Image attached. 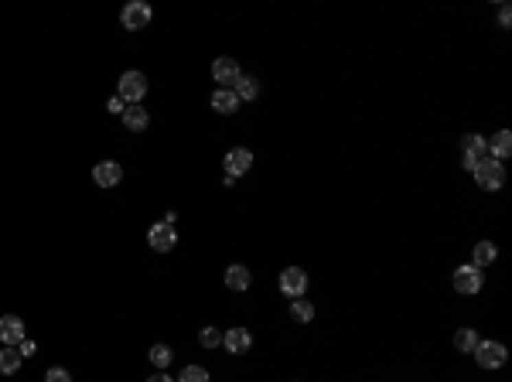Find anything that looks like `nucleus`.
<instances>
[{
	"label": "nucleus",
	"instance_id": "obj_1",
	"mask_svg": "<svg viewBox=\"0 0 512 382\" xmlns=\"http://www.w3.org/2000/svg\"><path fill=\"white\" fill-rule=\"evenodd\" d=\"M475 181H478V188H485V191H499L502 185H506V168L499 164V161H492L489 154L475 164Z\"/></svg>",
	"mask_w": 512,
	"mask_h": 382
},
{
	"label": "nucleus",
	"instance_id": "obj_2",
	"mask_svg": "<svg viewBox=\"0 0 512 382\" xmlns=\"http://www.w3.org/2000/svg\"><path fill=\"white\" fill-rule=\"evenodd\" d=\"M116 95L126 106H140V99L147 95V76L144 72H123L120 82H116Z\"/></svg>",
	"mask_w": 512,
	"mask_h": 382
},
{
	"label": "nucleus",
	"instance_id": "obj_3",
	"mask_svg": "<svg viewBox=\"0 0 512 382\" xmlns=\"http://www.w3.org/2000/svg\"><path fill=\"white\" fill-rule=\"evenodd\" d=\"M475 359H478L482 369H502L506 359H509V352H506L502 341H478L475 345Z\"/></svg>",
	"mask_w": 512,
	"mask_h": 382
},
{
	"label": "nucleus",
	"instance_id": "obj_4",
	"mask_svg": "<svg viewBox=\"0 0 512 382\" xmlns=\"http://www.w3.org/2000/svg\"><path fill=\"white\" fill-rule=\"evenodd\" d=\"M151 3L147 0H130L126 7H123V14H120V21H123V27L126 31H140V27H147L151 24Z\"/></svg>",
	"mask_w": 512,
	"mask_h": 382
},
{
	"label": "nucleus",
	"instance_id": "obj_5",
	"mask_svg": "<svg viewBox=\"0 0 512 382\" xmlns=\"http://www.w3.org/2000/svg\"><path fill=\"white\" fill-rule=\"evenodd\" d=\"M461 150H465V168L468 171H475V164L489 154V140L482 137V133H465V140H461Z\"/></svg>",
	"mask_w": 512,
	"mask_h": 382
},
{
	"label": "nucleus",
	"instance_id": "obj_6",
	"mask_svg": "<svg viewBox=\"0 0 512 382\" xmlns=\"http://www.w3.org/2000/svg\"><path fill=\"white\" fill-rule=\"evenodd\" d=\"M239 76H243V72H239V62H236V58H215L212 79L219 82V89H232Z\"/></svg>",
	"mask_w": 512,
	"mask_h": 382
},
{
	"label": "nucleus",
	"instance_id": "obj_7",
	"mask_svg": "<svg viewBox=\"0 0 512 382\" xmlns=\"http://www.w3.org/2000/svg\"><path fill=\"white\" fill-rule=\"evenodd\" d=\"M147 243H151V249H157V253H168V249H175V243H178V232H175V225H168V222H157V225H151V232H147Z\"/></svg>",
	"mask_w": 512,
	"mask_h": 382
},
{
	"label": "nucleus",
	"instance_id": "obj_8",
	"mask_svg": "<svg viewBox=\"0 0 512 382\" xmlns=\"http://www.w3.org/2000/svg\"><path fill=\"white\" fill-rule=\"evenodd\" d=\"M280 290L287 293V297H304V290H307V273L301 270V267H287L284 273H280Z\"/></svg>",
	"mask_w": 512,
	"mask_h": 382
},
{
	"label": "nucleus",
	"instance_id": "obj_9",
	"mask_svg": "<svg viewBox=\"0 0 512 382\" xmlns=\"http://www.w3.org/2000/svg\"><path fill=\"white\" fill-rule=\"evenodd\" d=\"M454 290L458 293H478L482 290V270L478 267H458L454 270Z\"/></svg>",
	"mask_w": 512,
	"mask_h": 382
},
{
	"label": "nucleus",
	"instance_id": "obj_10",
	"mask_svg": "<svg viewBox=\"0 0 512 382\" xmlns=\"http://www.w3.org/2000/svg\"><path fill=\"white\" fill-rule=\"evenodd\" d=\"M222 348L232 352V355H246V352L253 348V335H249L246 328H229V331L222 335Z\"/></svg>",
	"mask_w": 512,
	"mask_h": 382
},
{
	"label": "nucleus",
	"instance_id": "obj_11",
	"mask_svg": "<svg viewBox=\"0 0 512 382\" xmlns=\"http://www.w3.org/2000/svg\"><path fill=\"white\" fill-rule=\"evenodd\" d=\"M24 338H27L24 321H21L17 314H3V317H0V341H3V345H21Z\"/></svg>",
	"mask_w": 512,
	"mask_h": 382
},
{
	"label": "nucleus",
	"instance_id": "obj_12",
	"mask_svg": "<svg viewBox=\"0 0 512 382\" xmlns=\"http://www.w3.org/2000/svg\"><path fill=\"white\" fill-rule=\"evenodd\" d=\"M249 168H253V154H249L246 147H236V150L225 154V175H229V178H239V175H246Z\"/></svg>",
	"mask_w": 512,
	"mask_h": 382
},
{
	"label": "nucleus",
	"instance_id": "obj_13",
	"mask_svg": "<svg viewBox=\"0 0 512 382\" xmlns=\"http://www.w3.org/2000/svg\"><path fill=\"white\" fill-rule=\"evenodd\" d=\"M93 178H96V185H100V188H113V185H120L123 168H120L116 161H100V164L93 168Z\"/></svg>",
	"mask_w": 512,
	"mask_h": 382
},
{
	"label": "nucleus",
	"instance_id": "obj_14",
	"mask_svg": "<svg viewBox=\"0 0 512 382\" xmlns=\"http://www.w3.org/2000/svg\"><path fill=\"white\" fill-rule=\"evenodd\" d=\"M509 154H512V133H509V130H502V133H496V137H492V144H489V157L502 164Z\"/></svg>",
	"mask_w": 512,
	"mask_h": 382
},
{
	"label": "nucleus",
	"instance_id": "obj_15",
	"mask_svg": "<svg viewBox=\"0 0 512 382\" xmlns=\"http://www.w3.org/2000/svg\"><path fill=\"white\" fill-rule=\"evenodd\" d=\"M212 109L222 113V116H229V113L239 109V99H236L232 89H215V93H212Z\"/></svg>",
	"mask_w": 512,
	"mask_h": 382
},
{
	"label": "nucleus",
	"instance_id": "obj_16",
	"mask_svg": "<svg viewBox=\"0 0 512 382\" xmlns=\"http://www.w3.org/2000/svg\"><path fill=\"white\" fill-rule=\"evenodd\" d=\"M249 284H253V273H249L243 263H232V267L225 270V286H229V290H246Z\"/></svg>",
	"mask_w": 512,
	"mask_h": 382
},
{
	"label": "nucleus",
	"instance_id": "obj_17",
	"mask_svg": "<svg viewBox=\"0 0 512 382\" xmlns=\"http://www.w3.org/2000/svg\"><path fill=\"white\" fill-rule=\"evenodd\" d=\"M147 123H151L147 109H140V106H126V109H123V126H126V130L140 133V130H147Z\"/></svg>",
	"mask_w": 512,
	"mask_h": 382
},
{
	"label": "nucleus",
	"instance_id": "obj_18",
	"mask_svg": "<svg viewBox=\"0 0 512 382\" xmlns=\"http://www.w3.org/2000/svg\"><path fill=\"white\" fill-rule=\"evenodd\" d=\"M232 93H236L239 102H243V99L249 102V99H256V95H260V82H256L253 76H239V79H236V86H232Z\"/></svg>",
	"mask_w": 512,
	"mask_h": 382
},
{
	"label": "nucleus",
	"instance_id": "obj_19",
	"mask_svg": "<svg viewBox=\"0 0 512 382\" xmlns=\"http://www.w3.org/2000/svg\"><path fill=\"white\" fill-rule=\"evenodd\" d=\"M496 256H499V249H496L492 243H478L475 253H471V267H478V270H482V267H492Z\"/></svg>",
	"mask_w": 512,
	"mask_h": 382
},
{
	"label": "nucleus",
	"instance_id": "obj_20",
	"mask_svg": "<svg viewBox=\"0 0 512 382\" xmlns=\"http://www.w3.org/2000/svg\"><path fill=\"white\" fill-rule=\"evenodd\" d=\"M17 369H21V352H17L14 345H3V348H0V372H3V376H14Z\"/></svg>",
	"mask_w": 512,
	"mask_h": 382
},
{
	"label": "nucleus",
	"instance_id": "obj_21",
	"mask_svg": "<svg viewBox=\"0 0 512 382\" xmlns=\"http://www.w3.org/2000/svg\"><path fill=\"white\" fill-rule=\"evenodd\" d=\"M475 345H478L475 328H458V335H454V348H458V352H475Z\"/></svg>",
	"mask_w": 512,
	"mask_h": 382
},
{
	"label": "nucleus",
	"instance_id": "obj_22",
	"mask_svg": "<svg viewBox=\"0 0 512 382\" xmlns=\"http://www.w3.org/2000/svg\"><path fill=\"white\" fill-rule=\"evenodd\" d=\"M291 317H294V321H301V324H307V321L314 317V307H311V300L298 297V300L291 304Z\"/></svg>",
	"mask_w": 512,
	"mask_h": 382
},
{
	"label": "nucleus",
	"instance_id": "obj_23",
	"mask_svg": "<svg viewBox=\"0 0 512 382\" xmlns=\"http://www.w3.org/2000/svg\"><path fill=\"white\" fill-rule=\"evenodd\" d=\"M171 359H175V352H171L168 345H154V348H151V362H154L157 369H168Z\"/></svg>",
	"mask_w": 512,
	"mask_h": 382
},
{
	"label": "nucleus",
	"instance_id": "obj_24",
	"mask_svg": "<svg viewBox=\"0 0 512 382\" xmlns=\"http://www.w3.org/2000/svg\"><path fill=\"white\" fill-rule=\"evenodd\" d=\"M199 341H202L205 348H219L222 345V331L219 328H202L199 331Z\"/></svg>",
	"mask_w": 512,
	"mask_h": 382
},
{
	"label": "nucleus",
	"instance_id": "obj_25",
	"mask_svg": "<svg viewBox=\"0 0 512 382\" xmlns=\"http://www.w3.org/2000/svg\"><path fill=\"white\" fill-rule=\"evenodd\" d=\"M178 382H208V372L202 366H185V372L178 376Z\"/></svg>",
	"mask_w": 512,
	"mask_h": 382
},
{
	"label": "nucleus",
	"instance_id": "obj_26",
	"mask_svg": "<svg viewBox=\"0 0 512 382\" xmlns=\"http://www.w3.org/2000/svg\"><path fill=\"white\" fill-rule=\"evenodd\" d=\"M45 382H72V376H69V369H48Z\"/></svg>",
	"mask_w": 512,
	"mask_h": 382
},
{
	"label": "nucleus",
	"instance_id": "obj_27",
	"mask_svg": "<svg viewBox=\"0 0 512 382\" xmlns=\"http://www.w3.org/2000/svg\"><path fill=\"white\" fill-rule=\"evenodd\" d=\"M106 109H109V113H120V116H123V109H126V102H123L120 95H109V102H106Z\"/></svg>",
	"mask_w": 512,
	"mask_h": 382
},
{
	"label": "nucleus",
	"instance_id": "obj_28",
	"mask_svg": "<svg viewBox=\"0 0 512 382\" xmlns=\"http://www.w3.org/2000/svg\"><path fill=\"white\" fill-rule=\"evenodd\" d=\"M499 24H502V27H509V24H512V10H509V3H502V7H499Z\"/></svg>",
	"mask_w": 512,
	"mask_h": 382
},
{
	"label": "nucleus",
	"instance_id": "obj_29",
	"mask_svg": "<svg viewBox=\"0 0 512 382\" xmlns=\"http://www.w3.org/2000/svg\"><path fill=\"white\" fill-rule=\"evenodd\" d=\"M17 352H21V359H24V355H34V341H27V338H24Z\"/></svg>",
	"mask_w": 512,
	"mask_h": 382
},
{
	"label": "nucleus",
	"instance_id": "obj_30",
	"mask_svg": "<svg viewBox=\"0 0 512 382\" xmlns=\"http://www.w3.org/2000/svg\"><path fill=\"white\" fill-rule=\"evenodd\" d=\"M147 382H175V379H168V372H157V376H151Z\"/></svg>",
	"mask_w": 512,
	"mask_h": 382
}]
</instances>
